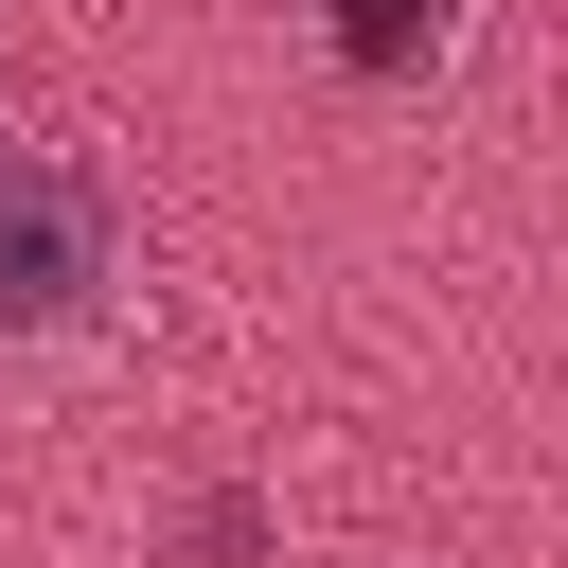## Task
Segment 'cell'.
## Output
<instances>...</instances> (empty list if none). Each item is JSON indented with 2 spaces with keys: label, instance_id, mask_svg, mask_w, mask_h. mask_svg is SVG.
I'll use <instances>...</instances> for the list:
<instances>
[{
  "label": "cell",
  "instance_id": "cell-1",
  "mask_svg": "<svg viewBox=\"0 0 568 568\" xmlns=\"http://www.w3.org/2000/svg\"><path fill=\"white\" fill-rule=\"evenodd\" d=\"M89 284H106V178L53 142H0V337L89 320Z\"/></svg>",
  "mask_w": 568,
  "mask_h": 568
},
{
  "label": "cell",
  "instance_id": "cell-2",
  "mask_svg": "<svg viewBox=\"0 0 568 568\" xmlns=\"http://www.w3.org/2000/svg\"><path fill=\"white\" fill-rule=\"evenodd\" d=\"M337 53H355V71H408V53H444V0H337Z\"/></svg>",
  "mask_w": 568,
  "mask_h": 568
}]
</instances>
